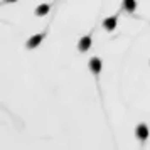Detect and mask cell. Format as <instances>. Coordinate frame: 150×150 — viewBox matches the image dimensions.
I'll use <instances>...</instances> for the list:
<instances>
[{"label":"cell","instance_id":"obj_1","mask_svg":"<svg viewBox=\"0 0 150 150\" xmlns=\"http://www.w3.org/2000/svg\"><path fill=\"white\" fill-rule=\"evenodd\" d=\"M88 66H89V71H91L96 78H98V76H100V73H101V68H103L101 59H100V57H91V59H89V62H88Z\"/></svg>","mask_w":150,"mask_h":150},{"label":"cell","instance_id":"obj_2","mask_svg":"<svg viewBox=\"0 0 150 150\" xmlns=\"http://www.w3.org/2000/svg\"><path fill=\"white\" fill-rule=\"evenodd\" d=\"M46 37V34L42 32V34H34L30 39H27V42H25V47L27 49H35L39 44L42 42V39Z\"/></svg>","mask_w":150,"mask_h":150},{"label":"cell","instance_id":"obj_3","mask_svg":"<svg viewBox=\"0 0 150 150\" xmlns=\"http://www.w3.org/2000/svg\"><path fill=\"white\" fill-rule=\"evenodd\" d=\"M135 133H137V137H138V140L143 143L145 140H147V138H149V127H147L145 123H140V125L137 127Z\"/></svg>","mask_w":150,"mask_h":150},{"label":"cell","instance_id":"obj_4","mask_svg":"<svg viewBox=\"0 0 150 150\" xmlns=\"http://www.w3.org/2000/svg\"><path fill=\"white\" fill-rule=\"evenodd\" d=\"M116 25H118V15H113V17H108V19H105V21H103V27L106 29L108 32L115 30Z\"/></svg>","mask_w":150,"mask_h":150},{"label":"cell","instance_id":"obj_5","mask_svg":"<svg viewBox=\"0 0 150 150\" xmlns=\"http://www.w3.org/2000/svg\"><path fill=\"white\" fill-rule=\"evenodd\" d=\"M89 47H91V34L81 37L79 42H78V49H79V52H86Z\"/></svg>","mask_w":150,"mask_h":150},{"label":"cell","instance_id":"obj_6","mask_svg":"<svg viewBox=\"0 0 150 150\" xmlns=\"http://www.w3.org/2000/svg\"><path fill=\"white\" fill-rule=\"evenodd\" d=\"M49 10H51V5H49V4H41V5L35 7L34 14L37 15V17H42V15H47Z\"/></svg>","mask_w":150,"mask_h":150},{"label":"cell","instance_id":"obj_7","mask_svg":"<svg viewBox=\"0 0 150 150\" xmlns=\"http://www.w3.org/2000/svg\"><path fill=\"white\" fill-rule=\"evenodd\" d=\"M123 8L127 12H135L137 10V0H123Z\"/></svg>","mask_w":150,"mask_h":150},{"label":"cell","instance_id":"obj_8","mask_svg":"<svg viewBox=\"0 0 150 150\" xmlns=\"http://www.w3.org/2000/svg\"><path fill=\"white\" fill-rule=\"evenodd\" d=\"M5 4H12V2H17V0H4Z\"/></svg>","mask_w":150,"mask_h":150}]
</instances>
